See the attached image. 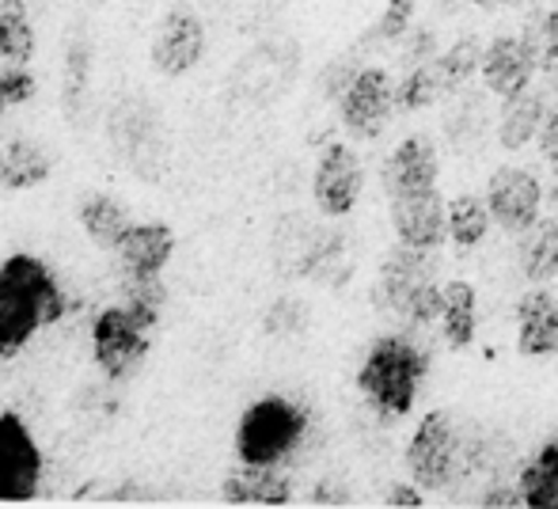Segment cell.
Instances as JSON below:
<instances>
[{"instance_id":"ba28073f","label":"cell","mask_w":558,"mask_h":509,"mask_svg":"<svg viewBox=\"0 0 558 509\" xmlns=\"http://www.w3.org/2000/svg\"><path fill=\"white\" fill-rule=\"evenodd\" d=\"M38 483H43V452L27 422L15 411H4L0 414V502H31L38 495Z\"/></svg>"},{"instance_id":"44dd1931","label":"cell","mask_w":558,"mask_h":509,"mask_svg":"<svg viewBox=\"0 0 558 509\" xmlns=\"http://www.w3.org/2000/svg\"><path fill=\"white\" fill-rule=\"evenodd\" d=\"M76 221L88 232V240L104 252H118V244L125 240V232L133 229V217L125 209V202H118L114 194H84L76 202Z\"/></svg>"},{"instance_id":"7402d4cb","label":"cell","mask_w":558,"mask_h":509,"mask_svg":"<svg viewBox=\"0 0 558 509\" xmlns=\"http://www.w3.org/2000/svg\"><path fill=\"white\" fill-rule=\"evenodd\" d=\"M517 263L532 286H547L558 278V217H539L532 229L521 232Z\"/></svg>"},{"instance_id":"ac0fdd59","label":"cell","mask_w":558,"mask_h":509,"mask_svg":"<svg viewBox=\"0 0 558 509\" xmlns=\"http://www.w3.org/2000/svg\"><path fill=\"white\" fill-rule=\"evenodd\" d=\"M118 266L122 274H137V278H153L160 274L163 266L171 263L175 255V232L160 221H148V225H133L125 232V240L118 244Z\"/></svg>"},{"instance_id":"30bf717a","label":"cell","mask_w":558,"mask_h":509,"mask_svg":"<svg viewBox=\"0 0 558 509\" xmlns=\"http://www.w3.org/2000/svg\"><path fill=\"white\" fill-rule=\"evenodd\" d=\"M486 206H490L494 225H501L506 232L521 237L524 229L539 221V206H544V186L529 168H494L486 179Z\"/></svg>"},{"instance_id":"d590c367","label":"cell","mask_w":558,"mask_h":509,"mask_svg":"<svg viewBox=\"0 0 558 509\" xmlns=\"http://www.w3.org/2000/svg\"><path fill=\"white\" fill-rule=\"evenodd\" d=\"M388 506L391 509H418L426 506V490L418 487V483H391L388 487Z\"/></svg>"},{"instance_id":"9a60e30c","label":"cell","mask_w":558,"mask_h":509,"mask_svg":"<svg viewBox=\"0 0 558 509\" xmlns=\"http://www.w3.org/2000/svg\"><path fill=\"white\" fill-rule=\"evenodd\" d=\"M437 175H441L437 145L426 133H414V137L399 141V148L388 156V163H384V191H388V198L418 194V191L437 186Z\"/></svg>"},{"instance_id":"3957f363","label":"cell","mask_w":558,"mask_h":509,"mask_svg":"<svg viewBox=\"0 0 558 509\" xmlns=\"http://www.w3.org/2000/svg\"><path fill=\"white\" fill-rule=\"evenodd\" d=\"M373 301L380 312L399 319L403 327H434L445 308V286H437L429 252L411 244H396L388 258L380 263V278H376Z\"/></svg>"},{"instance_id":"d4e9b609","label":"cell","mask_w":558,"mask_h":509,"mask_svg":"<svg viewBox=\"0 0 558 509\" xmlns=\"http://www.w3.org/2000/svg\"><path fill=\"white\" fill-rule=\"evenodd\" d=\"M490 206H486V194H456L448 202V240H452L460 252L478 247L490 232Z\"/></svg>"},{"instance_id":"603a6c76","label":"cell","mask_w":558,"mask_h":509,"mask_svg":"<svg viewBox=\"0 0 558 509\" xmlns=\"http://www.w3.org/2000/svg\"><path fill=\"white\" fill-rule=\"evenodd\" d=\"M517 487L529 509H558V437L544 441L524 460Z\"/></svg>"},{"instance_id":"4fadbf2b","label":"cell","mask_w":558,"mask_h":509,"mask_svg":"<svg viewBox=\"0 0 558 509\" xmlns=\"http://www.w3.org/2000/svg\"><path fill=\"white\" fill-rule=\"evenodd\" d=\"M483 84L490 96L498 99H509L517 92L532 88L539 73V61H536V50H532L529 35H501L494 43L483 46Z\"/></svg>"},{"instance_id":"83f0119b","label":"cell","mask_w":558,"mask_h":509,"mask_svg":"<svg viewBox=\"0 0 558 509\" xmlns=\"http://www.w3.org/2000/svg\"><path fill=\"white\" fill-rule=\"evenodd\" d=\"M441 81L434 73V61H418L403 81L396 84V111H426L441 99Z\"/></svg>"},{"instance_id":"8d00e7d4","label":"cell","mask_w":558,"mask_h":509,"mask_svg":"<svg viewBox=\"0 0 558 509\" xmlns=\"http://www.w3.org/2000/svg\"><path fill=\"white\" fill-rule=\"evenodd\" d=\"M350 502V490L342 487V480H319L316 490H312V506H345Z\"/></svg>"},{"instance_id":"e575fe53","label":"cell","mask_w":558,"mask_h":509,"mask_svg":"<svg viewBox=\"0 0 558 509\" xmlns=\"http://www.w3.org/2000/svg\"><path fill=\"white\" fill-rule=\"evenodd\" d=\"M539 153H544V160L551 163H558V99L551 107H547V119H544V126H539Z\"/></svg>"},{"instance_id":"4316f807","label":"cell","mask_w":558,"mask_h":509,"mask_svg":"<svg viewBox=\"0 0 558 509\" xmlns=\"http://www.w3.org/2000/svg\"><path fill=\"white\" fill-rule=\"evenodd\" d=\"M478 65H483V43H478L475 35L456 38V43L448 46L445 53H437V61H434V73H437V81H441V92H460L463 84L478 73Z\"/></svg>"},{"instance_id":"f1b7e54d","label":"cell","mask_w":558,"mask_h":509,"mask_svg":"<svg viewBox=\"0 0 558 509\" xmlns=\"http://www.w3.org/2000/svg\"><path fill=\"white\" fill-rule=\"evenodd\" d=\"M163 301H168V289H163L160 274L153 278H137V274H122V304H130L141 319L148 324H160V312H163Z\"/></svg>"},{"instance_id":"9c48e42d","label":"cell","mask_w":558,"mask_h":509,"mask_svg":"<svg viewBox=\"0 0 558 509\" xmlns=\"http://www.w3.org/2000/svg\"><path fill=\"white\" fill-rule=\"evenodd\" d=\"M111 145L122 156L125 168H133L145 179H160L163 171V141H160V119L141 99H122L111 114Z\"/></svg>"},{"instance_id":"8fae6325","label":"cell","mask_w":558,"mask_h":509,"mask_svg":"<svg viewBox=\"0 0 558 509\" xmlns=\"http://www.w3.org/2000/svg\"><path fill=\"white\" fill-rule=\"evenodd\" d=\"M206 58V23L191 8H171L148 43V61L163 76H186L198 61Z\"/></svg>"},{"instance_id":"d6986e66","label":"cell","mask_w":558,"mask_h":509,"mask_svg":"<svg viewBox=\"0 0 558 509\" xmlns=\"http://www.w3.org/2000/svg\"><path fill=\"white\" fill-rule=\"evenodd\" d=\"M53 156L43 141L12 137L0 148V191H35L50 179Z\"/></svg>"},{"instance_id":"277c9868","label":"cell","mask_w":558,"mask_h":509,"mask_svg":"<svg viewBox=\"0 0 558 509\" xmlns=\"http://www.w3.org/2000/svg\"><path fill=\"white\" fill-rule=\"evenodd\" d=\"M483 445L471 441L452 411H429L407 441V472L422 490H448L460 475L483 464Z\"/></svg>"},{"instance_id":"836d02e7","label":"cell","mask_w":558,"mask_h":509,"mask_svg":"<svg viewBox=\"0 0 558 509\" xmlns=\"http://www.w3.org/2000/svg\"><path fill=\"white\" fill-rule=\"evenodd\" d=\"M486 509H521L524 498H521V487L517 483H490L483 498H478Z\"/></svg>"},{"instance_id":"ffe728a7","label":"cell","mask_w":558,"mask_h":509,"mask_svg":"<svg viewBox=\"0 0 558 509\" xmlns=\"http://www.w3.org/2000/svg\"><path fill=\"white\" fill-rule=\"evenodd\" d=\"M547 119V99L539 88H524L517 96L501 99V119H498V145L506 153H521L529 141L539 137V126Z\"/></svg>"},{"instance_id":"6da1fadb","label":"cell","mask_w":558,"mask_h":509,"mask_svg":"<svg viewBox=\"0 0 558 509\" xmlns=\"http://www.w3.org/2000/svg\"><path fill=\"white\" fill-rule=\"evenodd\" d=\"M65 296L53 270L35 255H8L0 263V357H15L35 331L58 324Z\"/></svg>"},{"instance_id":"5b68a950","label":"cell","mask_w":558,"mask_h":509,"mask_svg":"<svg viewBox=\"0 0 558 509\" xmlns=\"http://www.w3.org/2000/svg\"><path fill=\"white\" fill-rule=\"evenodd\" d=\"M308 411L286 396H263L235 422V457L247 464H281L308 437Z\"/></svg>"},{"instance_id":"7a4b0ae2","label":"cell","mask_w":558,"mask_h":509,"mask_svg":"<svg viewBox=\"0 0 558 509\" xmlns=\"http://www.w3.org/2000/svg\"><path fill=\"white\" fill-rule=\"evenodd\" d=\"M429 377V357L407 335H380L365 350L357 369V391L384 422L407 419L418 403V391Z\"/></svg>"},{"instance_id":"484cf974","label":"cell","mask_w":558,"mask_h":509,"mask_svg":"<svg viewBox=\"0 0 558 509\" xmlns=\"http://www.w3.org/2000/svg\"><path fill=\"white\" fill-rule=\"evenodd\" d=\"M0 58L12 65H27L35 58V27L20 0H0Z\"/></svg>"},{"instance_id":"52a82bcc","label":"cell","mask_w":558,"mask_h":509,"mask_svg":"<svg viewBox=\"0 0 558 509\" xmlns=\"http://www.w3.org/2000/svg\"><path fill=\"white\" fill-rule=\"evenodd\" d=\"M391 111H396V81L380 65L357 69L338 96V119H342L345 133L357 141L380 137L391 122Z\"/></svg>"},{"instance_id":"f546056e","label":"cell","mask_w":558,"mask_h":509,"mask_svg":"<svg viewBox=\"0 0 558 509\" xmlns=\"http://www.w3.org/2000/svg\"><path fill=\"white\" fill-rule=\"evenodd\" d=\"M84 92H88V43L76 38L69 46V61H65V111L73 122L84 107Z\"/></svg>"},{"instance_id":"4dcf8cb0","label":"cell","mask_w":558,"mask_h":509,"mask_svg":"<svg viewBox=\"0 0 558 509\" xmlns=\"http://www.w3.org/2000/svg\"><path fill=\"white\" fill-rule=\"evenodd\" d=\"M524 35H529L532 50H536L539 73L558 81V8L532 23V31H524Z\"/></svg>"},{"instance_id":"d6a6232c","label":"cell","mask_w":558,"mask_h":509,"mask_svg":"<svg viewBox=\"0 0 558 509\" xmlns=\"http://www.w3.org/2000/svg\"><path fill=\"white\" fill-rule=\"evenodd\" d=\"M411 15H414V0H388L380 23H376V38H380V43L403 38L407 27H411Z\"/></svg>"},{"instance_id":"f35d334b","label":"cell","mask_w":558,"mask_h":509,"mask_svg":"<svg viewBox=\"0 0 558 509\" xmlns=\"http://www.w3.org/2000/svg\"><path fill=\"white\" fill-rule=\"evenodd\" d=\"M478 4H486V8H494V4H509V0H478Z\"/></svg>"},{"instance_id":"2e32d148","label":"cell","mask_w":558,"mask_h":509,"mask_svg":"<svg viewBox=\"0 0 558 509\" xmlns=\"http://www.w3.org/2000/svg\"><path fill=\"white\" fill-rule=\"evenodd\" d=\"M221 495L228 506H289L293 502V480L281 472V464H247L225 475Z\"/></svg>"},{"instance_id":"7c38bea8","label":"cell","mask_w":558,"mask_h":509,"mask_svg":"<svg viewBox=\"0 0 558 509\" xmlns=\"http://www.w3.org/2000/svg\"><path fill=\"white\" fill-rule=\"evenodd\" d=\"M361 191H365V168H361L357 153L350 145H342V141L327 145L316 160V175H312V198H316L319 214H353Z\"/></svg>"},{"instance_id":"e0dca14e","label":"cell","mask_w":558,"mask_h":509,"mask_svg":"<svg viewBox=\"0 0 558 509\" xmlns=\"http://www.w3.org/2000/svg\"><path fill=\"white\" fill-rule=\"evenodd\" d=\"M517 350L524 357L558 354V296L536 286L517 301Z\"/></svg>"},{"instance_id":"8992f818","label":"cell","mask_w":558,"mask_h":509,"mask_svg":"<svg viewBox=\"0 0 558 509\" xmlns=\"http://www.w3.org/2000/svg\"><path fill=\"white\" fill-rule=\"evenodd\" d=\"M153 331L156 327L141 319L130 304L104 308L92 324V362L104 369L107 380H130L153 350Z\"/></svg>"},{"instance_id":"74e56055","label":"cell","mask_w":558,"mask_h":509,"mask_svg":"<svg viewBox=\"0 0 558 509\" xmlns=\"http://www.w3.org/2000/svg\"><path fill=\"white\" fill-rule=\"evenodd\" d=\"M547 202H551V209H555V217H558V163H555L551 186H547Z\"/></svg>"},{"instance_id":"1f68e13d","label":"cell","mask_w":558,"mask_h":509,"mask_svg":"<svg viewBox=\"0 0 558 509\" xmlns=\"http://www.w3.org/2000/svg\"><path fill=\"white\" fill-rule=\"evenodd\" d=\"M35 88L38 84L27 69H8V73H0V119H4L12 107L35 99Z\"/></svg>"},{"instance_id":"5bb4252c","label":"cell","mask_w":558,"mask_h":509,"mask_svg":"<svg viewBox=\"0 0 558 509\" xmlns=\"http://www.w3.org/2000/svg\"><path fill=\"white\" fill-rule=\"evenodd\" d=\"M391 229H396L399 244L437 252L448 240V202L441 198V191L429 186V191L391 198Z\"/></svg>"},{"instance_id":"cb8c5ba5","label":"cell","mask_w":558,"mask_h":509,"mask_svg":"<svg viewBox=\"0 0 558 509\" xmlns=\"http://www.w3.org/2000/svg\"><path fill=\"white\" fill-rule=\"evenodd\" d=\"M441 327H445V339L452 350H463L475 342L478 331V293L471 281L452 278L445 286V308H441Z\"/></svg>"}]
</instances>
